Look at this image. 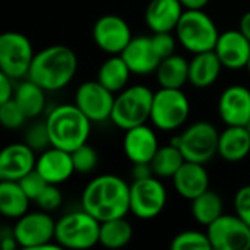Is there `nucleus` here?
Wrapping results in <instances>:
<instances>
[{
    "label": "nucleus",
    "instance_id": "obj_1",
    "mask_svg": "<svg viewBox=\"0 0 250 250\" xmlns=\"http://www.w3.org/2000/svg\"><path fill=\"white\" fill-rule=\"evenodd\" d=\"M82 209L100 223L126 217L130 211V186L119 176L101 174L83 189Z\"/></svg>",
    "mask_w": 250,
    "mask_h": 250
},
{
    "label": "nucleus",
    "instance_id": "obj_2",
    "mask_svg": "<svg viewBox=\"0 0 250 250\" xmlns=\"http://www.w3.org/2000/svg\"><path fill=\"white\" fill-rule=\"evenodd\" d=\"M78 70V57L66 45H50L35 53L28 72V79L48 91H59L67 86Z\"/></svg>",
    "mask_w": 250,
    "mask_h": 250
},
{
    "label": "nucleus",
    "instance_id": "obj_3",
    "mask_svg": "<svg viewBox=\"0 0 250 250\" xmlns=\"http://www.w3.org/2000/svg\"><path fill=\"white\" fill-rule=\"evenodd\" d=\"M45 123L51 146L72 152L86 144L92 122L76 104H60L48 113Z\"/></svg>",
    "mask_w": 250,
    "mask_h": 250
},
{
    "label": "nucleus",
    "instance_id": "obj_4",
    "mask_svg": "<svg viewBox=\"0 0 250 250\" xmlns=\"http://www.w3.org/2000/svg\"><path fill=\"white\" fill-rule=\"evenodd\" d=\"M176 38L192 54L215 48L220 32L204 9H186L176 26Z\"/></svg>",
    "mask_w": 250,
    "mask_h": 250
},
{
    "label": "nucleus",
    "instance_id": "obj_5",
    "mask_svg": "<svg viewBox=\"0 0 250 250\" xmlns=\"http://www.w3.org/2000/svg\"><path fill=\"white\" fill-rule=\"evenodd\" d=\"M154 92L145 85L126 86L114 100L110 120L114 126L127 130L151 120Z\"/></svg>",
    "mask_w": 250,
    "mask_h": 250
},
{
    "label": "nucleus",
    "instance_id": "obj_6",
    "mask_svg": "<svg viewBox=\"0 0 250 250\" xmlns=\"http://www.w3.org/2000/svg\"><path fill=\"white\" fill-rule=\"evenodd\" d=\"M101 223L85 209L73 211L56 221L54 240L66 249H89L100 243Z\"/></svg>",
    "mask_w": 250,
    "mask_h": 250
},
{
    "label": "nucleus",
    "instance_id": "obj_7",
    "mask_svg": "<svg viewBox=\"0 0 250 250\" xmlns=\"http://www.w3.org/2000/svg\"><path fill=\"white\" fill-rule=\"evenodd\" d=\"M218 141L220 132L217 127L209 122L202 120L188 126V129L174 136L170 144L182 151L186 161L207 164L218 154Z\"/></svg>",
    "mask_w": 250,
    "mask_h": 250
},
{
    "label": "nucleus",
    "instance_id": "obj_8",
    "mask_svg": "<svg viewBox=\"0 0 250 250\" xmlns=\"http://www.w3.org/2000/svg\"><path fill=\"white\" fill-rule=\"evenodd\" d=\"M190 113L186 94L176 88H160L154 92L151 122L164 132H171L185 125Z\"/></svg>",
    "mask_w": 250,
    "mask_h": 250
},
{
    "label": "nucleus",
    "instance_id": "obj_9",
    "mask_svg": "<svg viewBox=\"0 0 250 250\" xmlns=\"http://www.w3.org/2000/svg\"><path fill=\"white\" fill-rule=\"evenodd\" d=\"M34 57L32 44L23 34L9 31L0 35V72L15 81L26 78Z\"/></svg>",
    "mask_w": 250,
    "mask_h": 250
},
{
    "label": "nucleus",
    "instance_id": "obj_10",
    "mask_svg": "<svg viewBox=\"0 0 250 250\" xmlns=\"http://www.w3.org/2000/svg\"><path fill=\"white\" fill-rule=\"evenodd\" d=\"M13 236L19 248L26 250H40L44 245L54 240L56 221L45 211L26 212L16 220Z\"/></svg>",
    "mask_w": 250,
    "mask_h": 250
},
{
    "label": "nucleus",
    "instance_id": "obj_11",
    "mask_svg": "<svg viewBox=\"0 0 250 250\" xmlns=\"http://www.w3.org/2000/svg\"><path fill=\"white\" fill-rule=\"evenodd\" d=\"M166 204V186L154 176L149 179L133 180L130 185V212L136 218L152 220L163 212Z\"/></svg>",
    "mask_w": 250,
    "mask_h": 250
},
{
    "label": "nucleus",
    "instance_id": "obj_12",
    "mask_svg": "<svg viewBox=\"0 0 250 250\" xmlns=\"http://www.w3.org/2000/svg\"><path fill=\"white\" fill-rule=\"evenodd\" d=\"M211 246L215 250L250 249V226L236 215L223 214L207 227Z\"/></svg>",
    "mask_w": 250,
    "mask_h": 250
},
{
    "label": "nucleus",
    "instance_id": "obj_13",
    "mask_svg": "<svg viewBox=\"0 0 250 250\" xmlns=\"http://www.w3.org/2000/svg\"><path fill=\"white\" fill-rule=\"evenodd\" d=\"M114 100V92L107 89L98 81L83 82L75 92V104L91 122L110 120Z\"/></svg>",
    "mask_w": 250,
    "mask_h": 250
},
{
    "label": "nucleus",
    "instance_id": "obj_14",
    "mask_svg": "<svg viewBox=\"0 0 250 250\" xmlns=\"http://www.w3.org/2000/svg\"><path fill=\"white\" fill-rule=\"evenodd\" d=\"M92 38L98 48L107 54H122L133 38L129 23L119 15H104L92 28Z\"/></svg>",
    "mask_w": 250,
    "mask_h": 250
},
{
    "label": "nucleus",
    "instance_id": "obj_15",
    "mask_svg": "<svg viewBox=\"0 0 250 250\" xmlns=\"http://www.w3.org/2000/svg\"><path fill=\"white\" fill-rule=\"evenodd\" d=\"M218 114L227 126H245L250 120V89L243 85L227 86L218 100Z\"/></svg>",
    "mask_w": 250,
    "mask_h": 250
},
{
    "label": "nucleus",
    "instance_id": "obj_16",
    "mask_svg": "<svg viewBox=\"0 0 250 250\" xmlns=\"http://www.w3.org/2000/svg\"><path fill=\"white\" fill-rule=\"evenodd\" d=\"M214 51L223 66L231 70H239L248 66L250 57V41L240 29H230L220 34Z\"/></svg>",
    "mask_w": 250,
    "mask_h": 250
},
{
    "label": "nucleus",
    "instance_id": "obj_17",
    "mask_svg": "<svg viewBox=\"0 0 250 250\" xmlns=\"http://www.w3.org/2000/svg\"><path fill=\"white\" fill-rule=\"evenodd\" d=\"M120 56L125 59L132 73L142 76L155 72L161 63V57L154 47L152 37L146 35L133 37Z\"/></svg>",
    "mask_w": 250,
    "mask_h": 250
},
{
    "label": "nucleus",
    "instance_id": "obj_18",
    "mask_svg": "<svg viewBox=\"0 0 250 250\" xmlns=\"http://www.w3.org/2000/svg\"><path fill=\"white\" fill-rule=\"evenodd\" d=\"M35 151L28 144H10L0 154V179L21 180L35 168Z\"/></svg>",
    "mask_w": 250,
    "mask_h": 250
},
{
    "label": "nucleus",
    "instance_id": "obj_19",
    "mask_svg": "<svg viewBox=\"0 0 250 250\" xmlns=\"http://www.w3.org/2000/svg\"><path fill=\"white\" fill-rule=\"evenodd\" d=\"M158 138L155 132L145 125L127 129L123 138V151L132 164L151 163L158 151Z\"/></svg>",
    "mask_w": 250,
    "mask_h": 250
},
{
    "label": "nucleus",
    "instance_id": "obj_20",
    "mask_svg": "<svg viewBox=\"0 0 250 250\" xmlns=\"http://www.w3.org/2000/svg\"><path fill=\"white\" fill-rule=\"evenodd\" d=\"M37 171L50 185H62L72 177L75 171L72 154L69 151L50 146L41 152L35 164Z\"/></svg>",
    "mask_w": 250,
    "mask_h": 250
},
{
    "label": "nucleus",
    "instance_id": "obj_21",
    "mask_svg": "<svg viewBox=\"0 0 250 250\" xmlns=\"http://www.w3.org/2000/svg\"><path fill=\"white\" fill-rule=\"evenodd\" d=\"M173 186L182 198L193 201L209 189V174L204 164L185 161L173 176Z\"/></svg>",
    "mask_w": 250,
    "mask_h": 250
},
{
    "label": "nucleus",
    "instance_id": "obj_22",
    "mask_svg": "<svg viewBox=\"0 0 250 250\" xmlns=\"http://www.w3.org/2000/svg\"><path fill=\"white\" fill-rule=\"evenodd\" d=\"M183 12L180 0H151L145 10V22L152 32H173Z\"/></svg>",
    "mask_w": 250,
    "mask_h": 250
},
{
    "label": "nucleus",
    "instance_id": "obj_23",
    "mask_svg": "<svg viewBox=\"0 0 250 250\" xmlns=\"http://www.w3.org/2000/svg\"><path fill=\"white\" fill-rule=\"evenodd\" d=\"M223 67L224 66L214 50L198 53L189 62V83L199 89L208 88L215 83Z\"/></svg>",
    "mask_w": 250,
    "mask_h": 250
},
{
    "label": "nucleus",
    "instance_id": "obj_24",
    "mask_svg": "<svg viewBox=\"0 0 250 250\" xmlns=\"http://www.w3.org/2000/svg\"><path fill=\"white\" fill-rule=\"evenodd\" d=\"M250 154V133L246 126H227L220 133L218 155L229 163H239Z\"/></svg>",
    "mask_w": 250,
    "mask_h": 250
},
{
    "label": "nucleus",
    "instance_id": "obj_25",
    "mask_svg": "<svg viewBox=\"0 0 250 250\" xmlns=\"http://www.w3.org/2000/svg\"><path fill=\"white\" fill-rule=\"evenodd\" d=\"M31 199L21 188L19 182L1 180L0 183V211L6 218L18 220L28 212Z\"/></svg>",
    "mask_w": 250,
    "mask_h": 250
},
{
    "label": "nucleus",
    "instance_id": "obj_26",
    "mask_svg": "<svg viewBox=\"0 0 250 250\" xmlns=\"http://www.w3.org/2000/svg\"><path fill=\"white\" fill-rule=\"evenodd\" d=\"M155 73L161 88L182 89L189 82V62L174 53L161 60Z\"/></svg>",
    "mask_w": 250,
    "mask_h": 250
},
{
    "label": "nucleus",
    "instance_id": "obj_27",
    "mask_svg": "<svg viewBox=\"0 0 250 250\" xmlns=\"http://www.w3.org/2000/svg\"><path fill=\"white\" fill-rule=\"evenodd\" d=\"M132 72L120 54H111L98 69L97 81L111 92H120L127 86Z\"/></svg>",
    "mask_w": 250,
    "mask_h": 250
},
{
    "label": "nucleus",
    "instance_id": "obj_28",
    "mask_svg": "<svg viewBox=\"0 0 250 250\" xmlns=\"http://www.w3.org/2000/svg\"><path fill=\"white\" fill-rule=\"evenodd\" d=\"M45 92L47 91L42 86L26 78V81L21 82L15 88L13 100L28 119H34L45 110Z\"/></svg>",
    "mask_w": 250,
    "mask_h": 250
},
{
    "label": "nucleus",
    "instance_id": "obj_29",
    "mask_svg": "<svg viewBox=\"0 0 250 250\" xmlns=\"http://www.w3.org/2000/svg\"><path fill=\"white\" fill-rule=\"evenodd\" d=\"M190 202H192L190 211L195 221L205 227H208L211 223H214L218 217L223 215L224 202L221 196L211 189H208L207 192H204L202 195H199Z\"/></svg>",
    "mask_w": 250,
    "mask_h": 250
},
{
    "label": "nucleus",
    "instance_id": "obj_30",
    "mask_svg": "<svg viewBox=\"0 0 250 250\" xmlns=\"http://www.w3.org/2000/svg\"><path fill=\"white\" fill-rule=\"evenodd\" d=\"M133 236V229L126 217L114 218L101 223L100 227V245L108 249L125 248Z\"/></svg>",
    "mask_w": 250,
    "mask_h": 250
},
{
    "label": "nucleus",
    "instance_id": "obj_31",
    "mask_svg": "<svg viewBox=\"0 0 250 250\" xmlns=\"http://www.w3.org/2000/svg\"><path fill=\"white\" fill-rule=\"evenodd\" d=\"M185 161L186 160L182 151L176 145L170 144L166 146H160L151 161L154 176L160 179H173V176L177 173V170L183 166Z\"/></svg>",
    "mask_w": 250,
    "mask_h": 250
},
{
    "label": "nucleus",
    "instance_id": "obj_32",
    "mask_svg": "<svg viewBox=\"0 0 250 250\" xmlns=\"http://www.w3.org/2000/svg\"><path fill=\"white\" fill-rule=\"evenodd\" d=\"M170 248L173 250H209L212 249L209 237L202 231H182L173 237Z\"/></svg>",
    "mask_w": 250,
    "mask_h": 250
},
{
    "label": "nucleus",
    "instance_id": "obj_33",
    "mask_svg": "<svg viewBox=\"0 0 250 250\" xmlns=\"http://www.w3.org/2000/svg\"><path fill=\"white\" fill-rule=\"evenodd\" d=\"M70 154H72V160H73V166H75L76 173H83V174L91 173L98 164V154L88 144L78 146Z\"/></svg>",
    "mask_w": 250,
    "mask_h": 250
},
{
    "label": "nucleus",
    "instance_id": "obj_34",
    "mask_svg": "<svg viewBox=\"0 0 250 250\" xmlns=\"http://www.w3.org/2000/svg\"><path fill=\"white\" fill-rule=\"evenodd\" d=\"M26 119L28 117L13 98L0 104V120L6 129H19Z\"/></svg>",
    "mask_w": 250,
    "mask_h": 250
},
{
    "label": "nucleus",
    "instance_id": "obj_35",
    "mask_svg": "<svg viewBox=\"0 0 250 250\" xmlns=\"http://www.w3.org/2000/svg\"><path fill=\"white\" fill-rule=\"evenodd\" d=\"M25 144H28L35 152L38 151H45L47 148L51 146L50 142V133L47 129V123H35L32 125L25 135Z\"/></svg>",
    "mask_w": 250,
    "mask_h": 250
},
{
    "label": "nucleus",
    "instance_id": "obj_36",
    "mask_svg": "<svg viewBox=\"0 0 250 250\" xmlns=\"http://www.w3.org/2000/svg\"><path fill=\"white\" fill-rule=\"evenodd\" d=\"M21 188L23 189V192L28 195V198L31 201H37V198L41 195V192L45 189V186L48 185L45 182V179L37 171V168H34L32 171H29L28 174H25L21 180H18Z\"/></svg>",
    "mask_w": 250,
    "mask_h": 250
},
{
    "label": "nucleus",
    "instance_id": "obj_37",
    "mask_svg": "<svg viewBox=\"0 0 250 250\" xmlns=\"http://www.w3.org/2000/svg\"><path fill=\"white\" fill-rule=\"evenodd\" d=\"M37 205L40 209L45 211V212H51V211H56L62 202H63V196H62V192L60 189L57 188V185H47L45 189L41 192V195L37 198Z\"/></svg>",
    "mask_w": 250,
    "mask_h": 250
},
{
    "label": "nucleus",
    "instance_id": "obj_38",
    "mask_svg": "<svg viewBox=\"0 0 250 250\" xmlns=\"http://www.w3.org/2000/svg\"><path fill=\"white\" fill-rule=\"evenodd\" d=\"M152 37V42L154 47L158 53V56L163 59L173 56L174 50H176V38L173 37L171 32H154Z\"/></svg>",
    "mask_w": 250,
    "mask_h": 250
},
{
    "label": "nucleus",
    "instance_id": "obj_39",
    "mask_svg": "<svg viewBox=\"0 0 250 250\" xmlns=\"http://www.w3.org/2000/svg\"><path fill=\"white\" fill-rule=\"evenodd\" d=\"M234 209L236 214L250 226V185L237 190L234 196Z\"/></svg>",
    "mask_w": 250,
    "mask_h": 250
},
{
    "label": "nucleus",
    "instance_id": "obj_40",
    "mask_svg": "<svg viewBox=\"0 0 250 250\" xmlns=\"http://www.w3.org/2000/svg\"><path fill=\"white\" fill-rule=\"evenodd\" d=\"M13 81L15 79H12L6 73L0 72V104L13 98V94H15Z\"/></svg>",
    "mask_w": 250,
    "mask_h": 250
},
{
    "label": "nucleus",
    "instance_id": "obj_41",
    "mask_svg": "<svg viewBox=\"0 0 250 250\" xmlns=\"http://www.w3.org/2000/svg\"><path fill=\"white\" fill-rule=\"evenodd\" d=\"M152 176H154V170H152L151 163H138V164H133V170H132L133 180L149 179Z\"/></svg>",
    "mask_w": 250,
    "mask_h": 250
},
{
    "label": "nucleus",
    "instance_id": "obj_42",
    "mask_svg": "<svg viewBox=\"0 0 250 250\" xmlns=\"http://www.w3.org/2000/svg\"><path fill=\"white\" fill-rule=\"evenodd\" d=\"M239 29L243 32V35L250 41V10L249 12H246V13L240 18Z\"/></svg>",
    "mask_w": 250,
    "mask_h": 250
},
{
    "label": "nucleus",
    "instance_id": "obj_43",
    "mask_svg": "<svg viewBox=\"0 0 250 250\" xmlns=\"http://www.w3.org/2000/svg\"><path fill=\"white\" fill-rule=\"evenodd\" d=\"M185 9H204L209 0H180Z\"/></svg>",
    "mask_w": 250,
    "mask_h": 250
},
{
    "label": "nucleus",
    "instance_id": "obj_44",
    "mask_svg": "<svg viewBox=\"0 0 250 250\" xmlns=\"http://www.w3.org/2000/svg\"><path fill=\"white\" fill-rule=\"evenodd\" d=\"M245 126H246V129L249 130V133H250V120H249V122H248V123H246V125H245Z\"/></svg>",
    "mask_w": 250,
    "mask_h": 250
},
{
    "label": "nucleus",
    "instance_id": "obj_45",
    "mask_svg": "<svg viewBox=\"0 0 250 250\" xmlns=\"http://www.w3.org/2000/svg\"><path fill=\"white\" fill-rule=\"evenodd\" d=\"M246 69H248V72H249V75H250V57H249V62H248V66H246Z\"/></svg>",
    "mask_w": 250,
    "mask_h": 250
}]
</instances>
